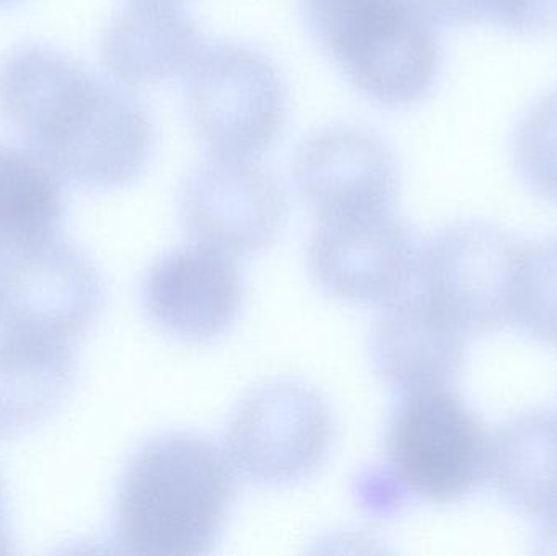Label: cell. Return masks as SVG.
<instances>
[{
  "instance_id": "obj_3",
  "label": "cell",
  "mask_w": 557,
  "mask_h": 556,
  "mask_svg": "<svg viewBox=\"0 0 557 556\" xmlns=\"http://www.w3.org/2000/svg\"><path fill=\"white\" fill-rule=\"evenodd\" d=\"M490 440L448 387L406 394L385 431V464L363 473V508L388 515L406 498L445 505L470 495L487 477Z\"/></svg>"
},
{
  "instance_id": "obj_20",
  "label": "cell",
  "mask_w": 557,
  "mask_h": 556,
  "mask_svg": "<svg viewBox=\"0 0 557 556\" xmlns=\"http://www.w3.org/2000/svg\"><path fill=\"white\" fill-rule=\"evenodd\" d=\"M491 22L516 35H543L557 28V0H494Z\"/></svg>"
},
{
  "instance_id": "obj_12",
  "label": "cell",
  "mask_w": 557,
  "mask_h": 556,
  "mask_svg": "<svg viewBox=\"0 0 557 556\" xmlns=\"http://www.w3.org/2000/svg\"><path fill=\"white\" fill-rule=\"evenodd\" d=\"M245 284L231 257L205 245L176 248L143 283L149 319L173 338L208 343L224 335L244 309Z\"/></svg>"
},
{
  "instance_id": "obj_21",
  "label": "cell",
  "mask_w": 557,
  "mask_h": 556,
  "mask_svg": "<svg viewBox=\"0 0 557 556\" xmlns=\"http://www.w3.org/2000/svg\"><path fill=\"white\" fill-rule=\"evenodd\" d=\"M431 23L465 26L491 20L494 0H412Z\"/></svg>"
},
{
  "instance_id": "obj_13",
  "label": "cell",
  "mask_w": 557,
  "mask_h": 556,
  "mask_svg": "<svg viewBox=\"0 0 557 556\" xmlns=\"http://www.w3.org/2000/svg\"><path fill=\"white\" fill-rule=\"evenodd\" d=\"M465 339L424 294L401 296L373 325V368L399 394L445 388L460 371Z\"/></svg>"
},
{
  "instance_id": "obj_14",
  "label": "cell",
  "mask_w": 557,
  "mask_h": 556,
  "mask_svg": "<svg viewBox=\"0 0 557 556\" xmlns=\"http://www.w3.org/2000/svg\"><path fill=\"white\" fill-rule=\"evenodd\" d=\"M202 45L180 2L131 0L104 32L101 59L121 85L140 87L186 72Z\"/></svg>"
},
{
  "instance_id": "obj_16",
  "label": "cell",
  "mask_w": 557,
  "mask_h": 556,
  "mask_svg": "<svg viewBox=\"0 0 557 556\" xmlns=\"http://www.w3.org/2000/svg\"><path fill=\"white\" fill-rule=\"evenodd\" d=\"M487 475L522 511H557V413L533 411L500 424L490 440Z\"/></svg>"
},
{
  "instance_id": "obj_6",
  "label": "cell",
  "mask_w": 557,
  "mask_h": 556,
  "mask_svg": "<svg viewBox=\"0 0 557 556\" xmlns=\"http://www.w3.org/2000/svg\"><path fill=\"white\" fill-rule=\"evenodd\" d=\"M522 244L497 225L461 222L431 238L419 254L421 293L465 336L509 322Z\"/></svg>"
},
{
  "instance_id": "obj_17",
  "label": "cell",
  "mask_w": 557,
  "mask_h": 556,
  "mask_svg": "<svg viewBox=\"0 0 557 556\" xmlns=\"http://www.w3.org/2000/svg\"><path fill=\"white\" fill-rule=\"evenodd\" d=\"M59 176L29 150L0 146V264L59 237Z\"/></svg>"
},
{
  "instance_id": "obj_5",
  "label": "cell",
  "mask_w": 557,
  "mask_h": 556,
  "mask_svg": "<svg viewBox=\"0 0 557 556\" xmlns=\"http://www.w3.org/2000/svg\"><path fill=\"white\" fill-rule=\"evenodd\" d=\"M185 74L189 121L214 156L255 159L276 143L287 91L267 55L237 42H211Z\"/></svg>"
},
{
  "instance_id": "obj_25",
  "label": "cell",
  "mask_w": 557,
  "mask_h": 556,
  "mask_svg": "<svg viewBox=\"0 0 557 556\" xmlns=\"http://www.w3.org/2000/svg\"><path fill=\"white\" fill-rule=\"evenodd\" d=\"M166 2H182V0H166Z\"/></svg>"
},
{
  "instance_id": "obj_15",
  "label": "cell",
  "mask_w": 557,
  "mask_h": 556,
  "mask_svg": "<svg viewBox=\"0 0 557 556\" xmlns=\"http://www.w3.org/2000/svg\"><path fill=\"white\" fill-rule=\"evenodd\" d=\"M75 375L72 346L0 333V437L22 436L51 420Z\"/></svg>"
},
{
  "instance_id": "obj_10",
  "label": "cell",
  "mask_w": 557,
  "mask_h": 556,
  "mask_svg": "<svg viewBox=\"0 0 557 556\" xmlns=\"http://www.w3.org/2000/svg\"><path fill=\"white\" fill-rule=\"evenodd\" d=\"M414 235L393 211L320 219L308 268L327 294L354 304H389L416 276Z\"/></svg>"
},
{
  "instance_id": "obj_9",
  "label": "cell",
  "mask_w": 557,
  "mask_h": 556,
  "mask_svg": "<svg viewBox=\"0 0 557 556\" xmlns=\"http://www.w3.org/2000/svg\"><path fill=\"white\" fill-rule=\"evenodd\" d=\"M287 211L274 175L242 157L212 153L189 173L180 195L188 237L228 257H248L273 244Z\"/></svg>"
},
{
  "instance_id": "obj_19",
  "label": "cell",
  "mask_w": 557,
  "mask_h": 556,
  "mask_svg": "<svg viewBox=\"0 0 557 556\" xmlns=\"http://www.w3.org/2000/svg\"><path fill=\"white\" fill-rule=\"evenodd\" d=\"M516 162L536 193L557 201V90L523 120L516 137Z\"/></svg>"
},
{
  "instance_id": "obj_24",
  "label": "cell",
  "mask_w": 557,
  "mask_h": 556,
  "mask_svg": "<svg viewBox=\"0 0 557 556\" xmlns=\"http://www.w3.org/2000/svg\"><path fill=\"white\" fill-rule=\"evenodd\" d=\"M15 2V0H0V5H5V3Z\"/></svg>"
},
{
  "instance_id": "obj_4",
  "label": "cell",
  "mask_w": 557,
  "mask_h": 556,
  "mask_svg": "<svg viewBox=\"0 0 557 556\" xmlns=\"http://www.w3.org/2000/svg\"><path fill=\"white\" fill-rule=\"evenodd\" d=\"M301 10L318 41L366 97L405 107L434 85L437 36L412 0H301Z\"/></svg>"
},
{
  "instance_id": "obj_1",
  "label": "cell",
  "mask_w": 557,
  "mask_h": 556,
  "mask_svg": "<svg viewBox=\"0 0 557 556\" xmlns=\"http://www.w3.org/2000/svg\"><path fill=\"white\" fill-rule=\"evenodd\" d=\"M0 113L33 156L84 188L127 185L152 149L143 103L51 46H20L3 59Z\"/></svg>"
},
{
  "instance_id": "obj_11",
  "label": "cell",
  "mask_w": 557,
  "mask_h": 556,
  "mask_svg": "<svg viewBox=\"0 0 557 556\" xmlns=\"http://www.w3.org/2000/svg\"><path fill=\"white\" fill-rule=\"evenodd\" d=\"M294 180L318 219L392 211L399 166L388 144L366 127H326L308 137L294 160Z\"/></svg>"
},
{
  "instance_id": "obj_22",
  "label": "cell",
  "mask_w": 557,
  "mask_h": 556,
  "mask_svg": "<svg viewBox=\"0 0 557 556\" xmlns=\"http://www.w3.org/2000/svg\"><path fill=\"white\" fill-rule=\"evenodd\" d=\"M539 547L542 548L543 554L557 555V511L543 518Z\"/></svg>"
},
{
  "instance_id": "obj_7",
  "label": "cell",
  "mask_w": 557,
  "mask_h": 556,
  "mask_svg": "<svg viewBox=\"0 0 557 556\" xmlns=\"http://www.w3.org/2000/svg\"><path fill=\"white\" fill-rule=\"evenodd\" d=\"M334 427L323 398L298 382H270L232 415L227 454L234 469L261 485L313 475L330 454Z\"/></svg>"
},
{
  "instance_id": "obj_2",
  "label": "cell",
  "mask_w": 557,
  "mask_h": 556,
  "mask_svg": "<svg viewBox=\"0 0 557 556\" xmlns=\"http://www.w3.org/2000/svg\"><path fill=\"white\" fill-rule=\"evenodd\" d=\"M235 493L234 466L218 444L188 433L152 437L121 477L114 547L139 556L209 554L227 524Z\"/></svg>"
},
{
  "instance_id": "obj_8",
  "label": "cell",
  "mask_w": 557,
  "mask_h": 556,
  "mask_svg": "<svg viewBox=\"0 0 557 556\" xmlns=\"http://www.w3.org/2000/svg\"><path fill=\"white\" fill-rule=\"evenodd\" d=\"M103 302L90 258L54 238L0 264V333L74 346Z\"/></svg>"
},
{
  "instance_id": "obj_18",
  "label": "cell",
  "mask_w": 557,
  "mask_h": 556,
  "mask_svg": "<svg viewBox=\"0 0 557 556\" xmlns=\"http://www.w3.org/2000/svg\"><path fill=\"white\" fill-rule=\"evenodd\" d=\"M509 322L533 338L557 343V237L522 244Z\"/></svg>"
},
{
  "instance_id": "obj_23",
  "label": "cell",
  "mask_w": 557,
  "mask_h": 556,
  "mask_svg": "<svg viewBox=\"0 0 557 556\" xmlns=\"http://www.w3.org/2000/svg\"><path fill=\"white\" fill-rule=\"evenodd\" d=\"M13 541L10 531L9 512H7L5 492L0 480V555L12 554Z\"/></svg>"
}]
</instances>
